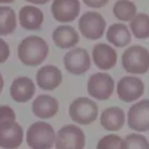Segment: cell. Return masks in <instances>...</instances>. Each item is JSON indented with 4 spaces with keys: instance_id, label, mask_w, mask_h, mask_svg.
Wrapping results in <instances>:
<instances>
[{
    "instance_id": "obj_15",
    "label": "cell",
    "mask_w": 149,
    "mask_h": 149,
    "mask_svg": "<svg viewBox=\"0 0 149 149\" xmlns=\"http://www.w3.org/2000/svg\"><path fill=\"white\" fill-rule=\"evenodd\" d=\"M35 84L33 79L26 76H21L15 78L9 87L10 97L16 102H27L35 94Z\"/></svg>"
},
{
    "instance_id": "obj_12",
    "label": "cell",
    "mask_w": 149,
    "mask_h": 149,
    "mask_svg": "<svg viewBox=\"0 0 149 149\" xmlns=\"http://www.w3.org/2000/svg\"><path fill=\"white\" fill-rule=\"evenodd\" d=\"M23 142V129L16 121L0 126V148L17 149Z\"/></svg>"
},
{
    "instance_id": "obj_13",
    "label": "cell",
    "mask_w": 149,
    "mask_h": 149,
    "mask_svg": "<svg viewBox=\"0 0 149 149\" xmlns=\"http://www.w3.org/2000/svg\"><path fill=\"white\" fill-rule=\"evenodd\" d=\"M63 80L61 70L51 64L43 65L36 72V84L44 91H52L57 88Z\"/></svg>"
},
{
    "instance_id": "obj_9",
    "label": "cell",
    "mask_w": 149,
    "mask_h": 149,
    "mask_svg": "<svg viewBox=\"0 0 149 149\" xmlns=\"http://www.w3.org/2000/svg\"><path fill=\"white\" fill-rule=\"evenodd\" d=\"M64 66L68 72L79 76L84 74L91 68V58L88 51L84 48H72L63 58Z\"/></svg>"
},
{
    "instance_id": "obj_5",
    "label": "cell",
    "mask_w": 149,
    "mask_h": 149,
    "mask_svg": "<svg viewBox=\"0 0 149 149\" xmlns=\"http://www.w3.org/2000/svg\"><path fill=\"white\" fill-rule=\"evenodd\" d=\"M86 136L83 129L76 125H65L57 133L55 137L56 149H84Z\"/></svg>"
},
{
    "instance_id": "obj_29",
    "label": "cell",
    "mask_w": 149,
    "mask_h": 149,
    "mask_svg": "<svg viewBox=\"0 0 149 149\" xmlns=\"http://www.w3.org/2000/svg\"><path fill=\"white\" fill-rule=\"evenodd\" d=\"M28 2H31V3H35V5H44L47 2H49L50 0H26Z\"/></svg>"
},
{
    "instance_id": "obj_17",
    "label": "cell",
    "mask_w": 149,
    "mask_h": 149,
    "mask_svg": "<svg viewBox=\"0 0 149 149\" xmlns=\"http://www.w3.org/2000/svg\"><path fill=\"white\" fill-rule=\"evenodd\" d=\"M126 121V115L122 108L118 106H111L105 108L100 115V125L108 132L120 130Z\"/></svg>"
},
{
    "instance_id": "obj_11",
    "label": "cell",
    "mask_w": 149,
    "mask_h": 149,
    "mask_svg": "<svg viewBox=\"0 0 149 149\" xmlns=\"http://www.w3.org/2000/svg\"><path fill=\"white\" fill-rule=\"evenodd\" d=\"M80 12L79 0H54L51 3V14L58 22H71L76 20Z\"/></svg>"
},
{
    "instance_id": "obj_1",
    "label": "cell",
    "mask_w": 149,
    "mask_h": 149,
    "mask_svg": "<svg viewBox=\"0 0 149 149\" xmlns=\"http://www.w3.org/2000/svg\"><path fill=\"white\" fill-rule=\"evenodd\" d=\"M49 54V47L44 38L37 35L24 37L17 45V57L26 66L42 64Z\"/></svg>"
},
{
    "instance_id": "obj_22",
    "label": "cell",
    "mask_w": 149,
    "mask_h": 149,
    "mask_svg": "<svg viewBox=\"0 0 149 149\" xmlns=\"http://www.w3.org/2000/svg\"><path fill=\"white\" fill-rule=\"evenodd\" d=\"M132 34L139 40H146L149 37V15L147 13H140L134 16L129 23Z\"/></svg>"
},
{
    "instance_id": "obj_23",
    "label": "cell",
    "mask_w": 149,
    "mask_h": 149,
    "mask_svg": "<svg viewBox=\"0 0 149 149\" xmlns=\"http://www.w3.org/2000/svg\"><path fill=\"white\" fill-rule=\"evenodd\" d=\"M136 6L130 0H116L113 6V14L120 21H132L136 15Z\"/></svg>"
},
{
    "instance_id": "obj_30",
    "label": "cell",
    "mask_w": 149,
    "mask_h": 149,
    "mask_svg": "<svg viewBox=\"0 0 149 149\" xmlns=\"http://www.w3.org/2000/svg\"><path fill=\"white\" fill-rule=\"evenodd\" d=\"M3 84H5V81H3V77H2V74H1V72H0V93H1L2 90H3Z\"/></svg>"
},
{
    "instance_id": "obj_18",
    "label": "cell",
    "mask_w": 149,
    "mask_h": 149,
    "mask_svg": "<svg viewBox=\"0 0 149 149\" xmlns=\"http://www.w3.org/2000/svg\"><path fill=\"white\" fill-rule=\"evenodd\" d=\"M44 20L43 12L31 5L21 7L19 12V22L26 30H37L41 28Z\"/></svg>"
},
{
    "instance_id": "obj_31",
    "label": "cell",
    "mask_w": 149,
    "mask_h": 149,
    "mask_svg": "<svg viewBox=\"0 0 149 149\" xmlns=\"http://www.w3.org/2000/svg\"><path fill=\"white\" fill-rule=\"evenodd\" d=\"M13 1H15V0H0V3H10Z\"/></svg>"
},
{
    "instance_id": "obj_27",
    "label": "cell",
    "mask_w": 149,
    "mask_h": 149,
    "mask_svg": "<svg viewBox=\"0 0 149 149\" xmlns=\"http://www.w3.org/2000/svg\"><path fill=\"white\" fill-rule=\"evenodd\" d=\"M9 54H10V50H9L8 43L5 40L0 38V64L5 63L8 59Z\"/></svg>"
},
{
    "instance_id": "obj_14",
    "label": "cell",
    "mask_w": 149,
    "mask_h": 149,
    "mask_svg": "<svg viewBox=\"0 0 149 149\" xmlns=\"http://www.w3.org/2000/svg\"><path fill=\"white\" fill-rule=\"evenodd\" d=\"M92 59L101 70L113 69L118 62V55L113 47L107 43H98L92 49Z\"/></svg>"
},
{
    "instance_id": "obj_21",
    "label": "cell",
    "mask_w": 149,
    "mask_h": 149,
    "mask_svg": "<svg viewBox=\"0 0 149 149\" xmlns=\"http://www.w3.org/2000/svg\"><path fill=\"white\" fill-rule=\"evenodd\" d=\"M17 19L14 9L9 6H0V36L15 31Z\"/></svg>"
},
{
    "instance_id": "obj_8",
    "label": "cell",
    "mask_w": 149,
    "mask_h": 149,
    "mask_svg": "<svg viewBox=\"0 0 149 149\" xmlns=\"http://www.w3.org/2000/svg\"><path fill=\"white\" fill-rule=\"evenodd\" d=\"M127 125L137 133L149 130V99L140 100L130 106L127 113Z\"/></svg>"
},
{
    "instance_id": "obj_25",
    "label": "cell",
    "mask_w": 149,
    "mask_h": 149,
    "mask_svg": "<svg viewBox=\"0 0 149 149\" xmlns=\"http://www.w3.org/2000/svg\"><path fill=\"white\" fill-rule=\"evenodd\" d=\"M97 149H122V139L116 134L105 135L98 141Z\"/></svg>"
},
{
    "instance_id": "obj_4",
    "label": "cell",
    "mask_w": 149,
    "mask_h": 149,
    "mask_svg": "<svg viewBox=\"0 0 149 149\" xmlns=\"http://www.w3.org/2000/svg\"><path fill=\"white\" fill-rule=\"evenodd\" d=\"M69 115L79 125H91L98 118V105L87 97L76 98L69 106Z\"/></svg>"
},
{
    "instance_id": "obj_20",
    "label": "cell",
    "mask_w": 149,
    "mask_h": 149,
    "mask_svg": "<svg viewBox=\"0 0 149 149\" xmlns=\"http://www.w3.org/2000/svg\"><path fill=\"white\" fill-rule=\"evenodd\" d=\"M106 38L112 45H114L116 48H123L130 43L132 34L126 24L113 23L107 28Z\"/></svg>"
},
{
    "instance_id": "obj_2",
    "label": "cell",
    "mask_w": 149,
    "mask_h": 149,
    "mask_svg": "<svg viewBox=\"0 0 149 149\" xmlns=\"http://www.w3.org/2000/svg\"><path fill=\"white\" fill-rule=\"evenodd\" d=\"M56 133L54 127L44 121L33 122L26 133V141L31 149H51L55 143Z\"/></svg>"
},
{
    "instance_id": "obj_10",
    "label": "cell",
    "mask_w": 149,
    "mask_h": 149,
    "mask_svg": "<svg viewBox=\"0 0 149 149\" xmlns=\"http://www.w3.org/2000/svg\"><path fill=\"white\" fill-rule=\"evenodd\" d=\"M144 93V83L135 76H125L116 84V94L125 102H133Z\"/></svg>"
},
{
    "instance_id": "obj_16",
    "label": "cell",
    "mask_w": 149,
    "mask_h": 149,
    "mask_svg": "<svg viewBox=\"0 0 149 149\" xmlns=\"http://www.w3.org/2000/svg\"><path fill=\"white\" fill-rule=\"evenodd\" d=\"M59 105L55 97L49 94H41L35 98L31 104V112L35 116L45 120L55 116L58 112Z\"/></svg>"
},
{
    "instance_id": "obj_19",
    "label": "cell",
    "mask_w": 149,
    "mask_h": 149,
    "mask_svg": "<svg viewBox=\"0 0 149 149\" xmlns=\"http://www.w3.org/2000/svg\"><path fill=\"white\" fill-rule=\"evenodd\" d=\"M52 41L59 49H71L79 42V35L73 27L62 24L54 29Z\"/></svg>"
},
{
    "instance_id": "obj_3",
    "label": "cell",
    "mask_w": 149,
    "mask_h": 149,
    "mask_svg": "<svg viewBox=\"0 0 149 149\" xmlns=\"http://www.w3.org/2000/svg\"><path fill=\"white\" fill-rule=\"evenodd\" d=\"M122 68L132 74H143L149 70V50L135 44L128 47L121 57Z\"/></svg>"
},
{
    "instance_id": "obj_6",
    "label": "cell",
    "mask_w": 149,
    "mask_h": 149,
    "mask_svg": "<svg viewBox=\"0 0 149 149\" xmlns=\"http://www.w3.org/2000/svg\"><path fill=\"white\" fill-rule=\"evenodd\" d=\"M78 28L84 37L94 41L102 37L106 28V21L100 13L90 10L79 17Z\"/></svg>"
},
{
    "instance_id": "obj_24",
    "label": "cell",
    "mask_w": 149,
    "mask_h": 149,
    "mask_svg": "<svg viewBox=\"0 0 149 149\" xmlns=\"http://www.w3.org/2000/svg\"><path fill=\"white\" fill-rule=\"evenodd\" d=\"M122 149H149V141L142 134L132 133L122 140Z\"/></svg>"
},
{
    "instance_id": "obj_28",
    "label": "cell",
    "mask_w": 149,
    "mask_h": 149,
    "mask_svg": "<svg viewBox=\"0 0 149 149\" xmlns=\"http://www.w3.org/2000/svg\"><path fill=\"white\" fill-rule=\"evenodd\" d=\"M109 0H83V2L91 8H101L108 3Z\"/></svg>"
},
{
    "instance_id": "obj_26",
    "label": "cell",
    "mask_w": 149,
    "mask_h": 149,
    "mask_svg": "<svg viewBox=\"0 0 149 149\" xmlns=\"http://www.w3.org/2000/svg\"><path fill=\"white\" fill-rule=\"evenodd\" d=\"M16 121V114L14 109L8 105H1L0 106V126Z\"/></svg>"
},
{
    "instance_id": "obj_7",
    "label": "cell",
    "mask_w": 149,
    "mask_h": 149,
    "mask_svg": "<svg viewBox=\"0 0 149 149\" xmlns=\"http://www.w3.org/2000/svg\"><path fill=\"white\" fill-rule=\"evenodd\" d=\"M114 79L106 72L93 73L87 81V93L97 100H107L114 91Z\"/></svg>"
}]
</instances>
